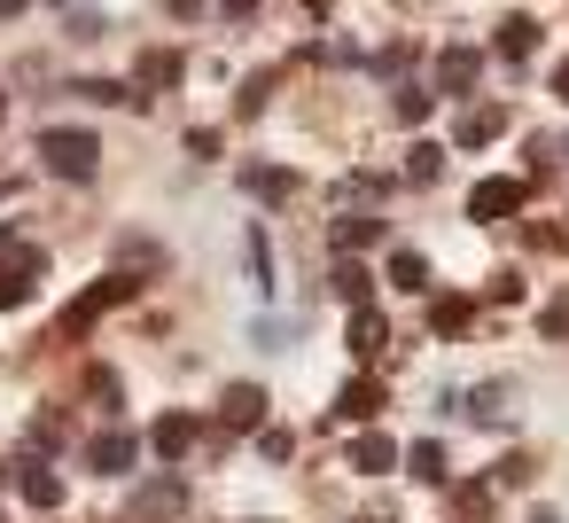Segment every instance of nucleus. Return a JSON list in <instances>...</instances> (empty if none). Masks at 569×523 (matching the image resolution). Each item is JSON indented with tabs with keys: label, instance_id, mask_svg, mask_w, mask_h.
Returning <instances> with one entry per match:
<instances>
[{
	"label": "nucleus",
	"instance_id": "nucleus-14",
	"mask_svg": "<svg viewBox=\"0 0 569 523\" xmlns=\"http://www.w3.org/2000/svg\"><path fill=\"white\" fill-rule=\"evenodd\" d=\"M17 492H24L40 515H56V507H63V476H56L48 461H24V468H17Z\"/></svg>",
	"mask_w": 569,
	"mask_h": 523
},
{
	"label": "nucleus",
	"instance_id": "nucleus-11",
	"mask_svg": "<svg viewBox=\"0 0 569 523\" xmlns=\"http://www.w3.org/2000/svg\"><path fill=\"white\" fill-rule=\"evenodd\" d=\"M133 461H141V437H126V430H102L87 445V468H102V476H126Z\"/></svg>",
	"mask_w": 569,
	"mask_h": 523
},
{
	"label": "nucleus",
	"instance_id": "nucleus-31",
	"mask_svg": "<svg viewBox=\"0 0 569 523\" xmlns=\"http://www.w3.org/2000/svg\"><path fill=\"white\" fill-rule=\"evenodd\" d=\"M266 95H273V71H258V79L234 95V102H242V118H258V110H266Z\"/></svg>",
	"mask_w": 569,
	"mask_h": 523
},
{
	"label": "nucleus",
	"instance_id": "nucleus-7",
	"mask_svg": "<svg viewBox=\"0 0 569 523\" xmlns=\"http://www.w3.org/2000/svg\"><path fill=\"white\" fill-rule=\"evenodd\" d=\"M343 352H351L359 367H367V359H382V352H390V320H382L375 305H359V313L343 320Z\"/></svg>",
	"mask_w": 569,
	"mask_h": 523
},
{
	"label": "nucleus",
	"instance_id": "nucleus-28",
	"mask_svg": "<svg viewBox=\"0 0 569 523\" xmlns=\"http://www.w3.org/2000/svg\"><path fill=\"white\" fill-rule=\"evenodd\" d=\"M530 476H538L530 453H507V461H499V484H507V492H530Z\"/></svg>",
	"mask_w": 569,
	"mask_h": 523
},
{
	"label": "nucleus",
	"instance_id": "nucleus-33",
	"mask_svg": "<svg viewBox=\"0 0 569 523\" xmlns=\"http://www.w3.org/2000/svg\"><path fill=\"white\" fill-rule=\"evenodd\" d=\"M491 297H499V305H515V297H522V274H515V266H499V274H491Z\"/></svg>",
	"mask_w": 569,
	"mask_h": 523
},
{
	"label": "nucleus",
	"instance_id": "nucleus-42",
	"mask_svg": "<svg viewBox=\"0 0 569 523\" xmlns=\"http://www.w3.org/2000/svg\"><path fill=\"white\" fill-rule=\"evenodd\" d=\"M0 196H9V180H0Z\"/></svg>",
	"mask_w": 569,
	"mask_h": 523
},
{
	"label": "nucleus",
	"instance_id": "nucleus-8",
	"mask_svg": "<svg viewBox=\"0 0 569 523\" xmlns=\"http://www.w3.org/2000/svg\"><path fill=\"white\" fill-rule=\"evenodd\" d=\"M476 79H483V48H445L437 56V95H476Z\"/></svg>",
	"mask_w": 569,
	"mask_h": 523
},
{
	"label": "nucleus",
	"instance_id": "nucleus-9",
	"mask_svg": "<svg viewBox=\"0 0 569 523\" xmlns=\"http://www.w3.org/2000/svg\"><path fill=\"white\" fill-rule=\"evenodd\" d=\"M242 196H258V204H289V196H305V180H297L289 165H242Z\"/></svg>",
	"mask_w": 569,
	"mask_h": 523
},
{
	"label": "nucleus",
	"instance_id": "nucleus-27",
	"mask_svg": "<svg viewBox=\"0 0 569 523\" xmlns=\"http://www.w3.org/2000/svg\"><path fill=\"white\" fill-rule=\"evenodd\" d=\"M63 437H71V430H63L56 414H40V422L24 430V445H32V453H63Z\"/></svg>",
	"mask_w": 569,
	"mask_h": 523
},
{
	"label": "nucleus",
	"instance_id": "nucleus-44",
	"mask_svg": "<svg viewBox=\"0 0 569 523\" xmlns=\"http://www.w3.org/2000/svg\"><path fill=\"white\" fill-rule=\"evenodd\" d=\"M561 157H569V141H561Z\"/></svg>",
	"mask_w": 569,
	"mask_h": 523
},
{
	"label": "nucleus",
	"instance_id": "nucleus-25",
	"mask_svg": "<svg viewBox=\"0 0 569 523\" xmlns=\"http://www.w3.org/2000/svg\"><path fill=\"white\" fill-rule=\"evenodd\" d=\"M390 110H398L406 126H421V118L437 110V87H398V102H390Z\"/></svg>",
	"mask_w": 569,
	"mask_h": 523
},
{
	"label": "nucleus",
	"instance_id": "nucleus-41",
	"mask_svg": "<svg viewBox=\"0 0 569 523\" xmlns=\"http://www.w3.org/2000/svg\"><path fill=\"white\" fill-rule=\"evenodd\" d=\"M460 523H483V515H460Z\"/></svg>",
	"mask_w": 569,
	"mask_h": 523
},
{
	"label": "nucleus",
	"instance_id": "nucleus-12",
	"mask_svg": "<svg viewBox=\"0 0 569 523\" xmlns=\"http://www.w3.org/2000/svg\"><path fill=\"white\" fill-rule=\"evenodd\" d=\"M382 282H390V289H413V297H429V258H421L413 243H398V250L382 258Z\"/></svg>",
	"mask_w": 569,
	"mask_h": 523
},
{
	"label": "nucleus",
	"instance_id": "nucleus-16",
	"mask_svg": "<svg viewBox=\"0 0 569 523\" xmlns=\"http://www.w3.org/2000/svg\"><path fill=\"white\" fill-rule=\"evenodd\" d=\"M343 461H351V468H359V476H382V468H390V461H398V445H390V437H382V430H359V437H351V453H343Z\"/></svg>",
	"mask_w": 569,
	"mask_h": 523
},
{
	"label": "nucleus",
	"instance_id": "nucleus-36",
	"mask_svg": "<svg viewBox=\"0 0 569 523\" xmlns=\"http://www.w3.org/2000/svg\"><path fill=\"white\" fill-rule=\"evenodd\" d=\"M530 523H561V507H530Z\"/></svg>",
	"mask_w": 569,
	"mask_h": 523
},
{
	"label": "nucleus",
	"instance_id": "nucleus-24",
	"mask_svg": "<svg viewBox=\"0 0 569 523\" xmlns=\"http://www.w3.org/2000/svg\"><path fill=\"white\" fill-rule=\"evenodd\" d=\"M32 282H40V274H24V266H9V258H0V313L32 305Z\"/></svg>",
	"mask_w": 569,
	"mask_h": 523
},
{
	"label": "nucleus",
	"instance_id": "nucleus-30",
	"mask_svg": "<svg viewBox=\"0 0 569 523\" xmlns=\"http://www.w3.org/2000/svg\"><path fill=\"white\" fill-rule=\"evenodd\" d=\"M538 328H546V344H569V297H553V305L538 313Z\"/></svg>",
	"mask_w": 569,
	"mask_h": 523
},
{
	"label": "nucleus",
	"instance_id": "nucleus-23",
	"mask_svg": "<svg viewBox=\"0 0 569 523\" xmlns=\"http://www.w3.org/2000/svg\"><path fill=\"white\" fill-rule=\"evenodd\" d=\"M87 398H94L102 414H118V406H126V383H118V367H87Z\"/></svg>",
	"mask_w": 569,
	"mask_h": 523
},
{
	"label": "nucleus",
	"instance_id": "nucleus-10",
	"mask_svg": "<svg viewBox=\"0 0 569 523\" xmlns=\"http://www.w3.org/2000/svg\"><path fill=\"white\" fill-rule=\"evenodd\" d=\"M507 126H515V118H507L499 102H476V110H468V118L452 126V141H460V149H491V141H499Z\"/></svg>",
	"mask_w": 569,
	"mask_h": 523
},
{
	"label": "nucleus",
	"instance_id": "nucleus-13",
	"mask_svg": "<svg viewBox=\"0 0 569 523\" xmlns=\"http://www.w3.org/2000/svg\"><path fill=\"white\" fill-rule=\"evenodd\" d=\"M429 328H437V336H468V328H476V297L437 289V297H429Z\"/></svg>",
	"mask_w": 569,
	"mask_h": 523
},
{
	"label": "nucleus",
	"instance_id": "nucleus-6",
	"mask_svg": "<svg viewBox=\"0 0 569 523\" xmlns=\"http://www.w3.org/2000/svg\"><path fill=\"white\" fill-rule=\"evenodd\" d=\"M219 430H227V437L266 430V383H227V398H219Z\"/></svg>",
	"mask_w": 569,
	"mask_h": 523
},
{
	"label": "nucleus",
	"instance_id": "nucleus-18",
	"mask_svg": "<svg viewBox=\"0 0 569 523\" xmlns=\"http://www.w3.org/2000/svg\"><path fill=\"white\" fill-rule=\"evenodd\" d=\"M149 445H157V453L180 468V461H188V445H196V422H188V414H164V422L149 430Z\"/></svg>",
	"mask_w": 569,
	"mask_h": 523
},
{
	"label": "nucleus",
	"instance_id": "nucleus-39",
	"mask_svg": "<svg viewBox=\"0 0 569 523\" xmlns=\"http://www.w3.org/2000/svg\"><path fill=\"white\" fill-rule=\"evenodd\" d=\"M0 17H24V0H0Z\"/></svg>",
	"mask_w": 569,
	"mask_h": 523
},
{
	"label": "nucleus",
	"instance_id": "nucleus-20",
	"mask_svg": "<svg viewBox=\"0 0 569 523\" xmlns=\"http://www.w3.org/2000/svg\"><path fill=\"white\" fill-rule=\"evenodd\" d=\"M328 235H336V258H359V250L382 243V219H336Z\"/></svg>",
	"mask_w": 569,
	"mask_h": 523
},
{
	"label": "nucleus",
	"instance_id": "nucleus-17",
	"mask_svg": "<svg viewBox=\"0 0 569 523\" xmlns=\"http://www.w3.org/2000/svg\"><path fill=\"white\" fill-rule=\"evenodd\" d=\"M180 79H188L180 48H149V56H141V87H149V95H164V87H180Z\"/></svg>",
	"mask_w": 569,
	"mask_h": 523
},
{
	"label": "nucleus",
	"instance_id": "nucleus-26",
	"mask_svg": "<svg viewBox=\"0 0 569 523\" xmlns=\"http://www.w3.org/2000/svg\"><path fill=\"white\" fill-rule=\"evenodd\" d=\"M468 414H476L483 430H491V422H507V391H499V383H483V391H468Z\"/></svg>",
	"mask_w": 569,
	"mask_h": 523
},
{
	"label": "nucleus",
	"instance_id": "nucleus-5",
	"mask_svg": "<svg viewBox=\"0 0 569 523\" xmlns=\"http://www.w3.org/2000/svg\"><path fill=\"white\" fill-rule=\"evenodd\" d=\"M522 196H530V180H476V188H468V219H483V227H491V219H515Z\"/></svg>",
	"mask_w": 569,
	"mask_h": 523
},
{
	"label": "nucleus",
	"instance_id": "nucleus-21",
	"mask_svg": "<svg viewBox=\"0 0 569 523\" xmlns=\"http://www.w3.org/2000/svg\"><path fill=\"white\" fill-rule=\"evenodd\" d=\"M328 289H336V297H343V305L359 313V305H367V289H375V274H367L359 258H336V274H328Z\"/></svg>",
	"mask_w": 569,
	"mask_h": 523
},
{
	"label": "nucleus",
	"instance_id": "nucleus-29",
	"mask_svg": "<svg viewBox=\"0 0 569 523\" xmlns=\"http://www.w3.org/2000/svg\"><path fill=\"white\" fill-rule=\"evenodd\" d=\"M118 266H141V274H157V266H164V250H157V243H118Z\"/></svg>",
	"mask_w": 569,
	"mask_h": 523
},
{
	"label": "nucleus",
	"instance_id": "nucleus-15",
	"mask_svg": "<svg viewBox=\"0 0 569 523\" xmlns=\"http://www.w3.org/2000/svg\"><path fill=\"white\" fill-rule=\"evenodd\" d=\"M491 48H499L507 63H530V56H538V17H499Z\"/></svg>",
	"mask_w": 569,
	"mask_h": 523
},
{
	"label": "nucleus",
	"instance_id": "nucleus-35",
	"mask_svg": "<svg viewBox=\"0 0 569 523\" xmlns=\"http://www.w3.org/2000/svg\"><path fill=\"white\" fill-rule=\"evenodd\" d=\"M219 9H227V17H250V9H258V0H219Z\"/></svg>",
	"mask_w": 569,
	"mask_h": 523
},
{
	"label": "nucleus",
	"instance_id": "nucleus-37",
	"mask_svg": "<svg viewBox=\"0 0 569 523\" xmlns=\"http://www.w3.org/2000/svg\"><path fill=\"white\" fill-rule=\"evenodd\" d=\"M553 95H561V102H569V63H561V71H553Z\"/></svg>",
	"mask_w": 569,
	"mask_h": 523
},
{
	"label": "nucleus",
	"instance_id": "nucleus-2",
	"mask_svg": "<svg viewBox=\"0 0 569 523\" xmlns=\"http://www.w3.org/2000/svg\"><path fill=\"white\" fill-rule=\"evenodd\" d=\"M133 297H141V282H133L126 266H110V274H102L87 297H71V313H63V336H87V328H94L110 305H133Z\"/></svg>",
	"mask_w": 569,
	"mask_h": 523
},
{
	"label": "nucleus",
	"instance_id": "nucleus-19",
	"mask_svg": "<svg viewBox=\"0 0 569 523\" xmlns=\"http://www.w3.org/2000/svg\"><path fill=\"white\" fill-rule=\"evenodd\" d=\"M406 476H413V484H445V476H452V461H445V445H437V437H421V445H406Z\"/></svg>",
	"mask_w": 569,
	"mask_h": 523
},
{
	"label": "nucleus",
	"instance_id": "nucleus-1",
	"mask_svg": "<svg viewBox=\"0 0 569 523\" xmlns=\"http://www.w3.org/2000/svg\"><path fill=\"white\" fill-rule=\"evenodd\" d=\"M40 165L63 172V180H94V172H102V141H94L87 126H48V134H40Z\"/></svg>",
	"mask_w": 569,
	"mask_h": 523
},
{
	"label": "nucleus",
	"instance_id": "nucleus-22",
	"mask_svg": "<svg viewBox=\"0 0 569 523\" xmlns=\"http://www.w3.org/2000/svg\"><path fill=\"white\" fill-rule=\"evenodd\" d=\"M437 172H445V149H437V141H413V149H406V180L437 188Z\"/></svg>",
	"mask_w": 569,
	"mask_h": 523
},
{
	"label": "nucleus",
	"instance_id": "nucleus-3",
	"mask_svg": "<svg viewBox=\"0 0 569 523\" xmlns=\"http://www.w3.org/2000/svg\"><path fill=\"white\" fill-rule=\"evenodd\" d=\"M188 515V484L180 476H149L133 500H126V523H180Z\"/></svg>",
	"mask_w": 569,
	"mask_h": 523
},
{
	"label": "nucleus",
	"instance_id": "nucleus-4",
	"mask_svg": "<svg viewBox=\"0 0 569 523\" xmlns=\"http://www.w3.org/2000/svg\"><path fill=\"white\" fill-rule=\"evenodd\" d=\"M382 406H390V391H382L375 375H351V383L336 391V406H328V414H336V422H351V430H375V414H382Z\"/></svg>",
	"mask_w": 569,
	"mask_h": 523
},
{
	"label": "nucleus",
	"instance_id": "nucleus-38",
	"mask_svg": "<svg viewBox=\"0 0 569 523\" xmlns=\"http://www.w3.org/2000/svg\"><path fill=\"white\" fill-rule=\"evenodd\" d=\"M398 9H406V17H421V9H437V0H398Z\"/></svg>",
	"mask_w": 569,
	"mask_h": 523
},
{
	"label": "nucleus",
	"instance_id": "nucleus-34",
	"mask_svg": "<svg viewBox=\"0 0 569 523\" xmlns=\"http://www.w3.org/2000/svg\"><path fill=\"white\" fill-rule=\"evenodd\" d=\"M289 9H305V17H328V9H336V0H289Z\"/></svg>",
	"mask_w": 569,
	"mask_h": 523
},
{
	"label": "nucleus",
	"instance_id": "nucleus-40",
	"mask_svg": "<svg viewBox=\"0 0 569 523\" xmlns=\"http://www.w3.org/2000/svg\"><path fill=\"white\" fill-rule=\"evenodd\" d=\"M0 118H9V95H0Z\"/></svg>",
	"mask_w": 569,
	"mask_h": 523
},
{
	"label": "nucleus",
	"instance_id": "nucleus-43",
	"mask_svg": "<svg viewBox=\"0 0 569 523\" xmlns=\"http://www.w3.org/2000/svg\"><path fill=\"white\" fill-rule=\"evenodd\" d=\"M0 484H9V468H0Z\"/></svg>",
	"mask_w": 569,
	"mask_h": 523
},
{
	"label": "nucleus",
	"instance_id": "nucleus-32",
	"mask_svg": "<svg viewBox=\"0 0 569 523\" xmlns=\"http://www.w3.org/2000/svg\"><path fill=\"white\" fill-rule=\"evenodd\" d=\"M258 453H266V461H289L297 437H289V430H258Z\"/></svg>",
	"mask_w": 569,
	"mask_h": 523
}]
</instances>
